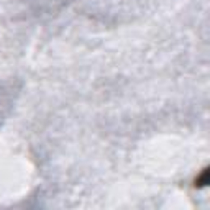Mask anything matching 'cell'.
<instances>
[{
  "label": "cell",
  "instance_id": "cell-1",
  "mask_svg": "<svg viewBox=\"0 0 210 210\" xmlns=\"http://www.w3.org/2000/svg\"><path fill=\"white\" fill-rule=\"evenodd\" d=\"M207 181H208V172H207V171H204L202 176H200V179H197V182H199V185H205V184H207Z\"/></svg>",
  "mask_w": 210,
  "mask_h": 210
}]
</instances>
